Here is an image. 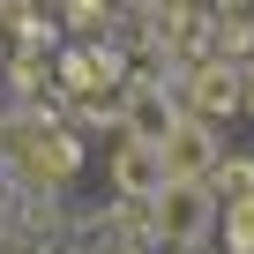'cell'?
I'll return each mask as SVG.
<instances>
[{
    "label": "cell",
    "mask_w": 254,
    "mask_h": 254,
    "mask_svg": "<svg viewBox=\"0 0 254 254\" xmlns=\"http://www.w3.org/2000/svg\"><path fill=\"white\" fill-rule=\"evenodd\" d=\"M239 97H247V67H232V60H194V67H187V90H180V112L202 120V127H224V120L239 112Z\"/></svg>",
    "instance_id": "cell-2"
},
{
    "label": "cell",
    "mask_w": 254,
    "mask_h": 254,
    "mask_svg": "<svg viewBox=\"0 0 254 254\" xmlns=\"http://www.w3.org/2000/svg\"><path fill=\"white\" fill-rule=\"evenodd\" d=\"M239 112L254 120V60H247V97H239Z\"/></svg>",
    "instance_id": "cell-9"
},
{
    "label": "cell",
    "mask_w": 254,
    "mask_h": 254,
    "mask_svg": "<svg viewBox=\"0 0 254 254\" xmlns=\"http://www.w3.org/2000/svg\"><path fill=\"white\" fill-rule=\"evenodd\" d=\"M8 150L23 157V180H30V187H60V180L82 165V142L67 135V127H15Z\"/></svg>",
    "instance_id": "cell-3"
},
{
    "label": "cell",
    "mask_w": 254,
    "mask_h": 254,
    "mask_svg": "<svg viewBox=\"0 0 254 254\" xmlns=\"http://www.w3.org/2000/svg\"><path fill=\"white\" fill-rule=\"evenodd\" d=\"M209 224H217V194H209V180H165V187H157V202H150V232H157L172 254L202 247Z\"/></svg>",
    "instance_id": "cell-1"
},
{
    "label": "cell",
    "mask_w": 254,
    "mask_h": 254,
    "mask_svg": "<svg viewBox=\"0 0 254 254\" xmlns=\"http://www.w3.org/2000/svg\"><path fill=\"white\" fill-rule=\"evenodd\" d=\"M112 187H120L127 202H157V187H165L157 142H120V150H112Z\"/></svg>",
    "instance_id": "cell-6"
},
{
    "label": "cell",
    "mask_w": 254,
    "mask_h": 254,
    "mask_svg": "<svg viewBox=\"0 0 254 254\" xmlns=\"http://www.w3.org/2000/svg\"><path fill=\"white\" fill-rule=\"evenodd\" d=\"M157 157H165V180H209L224 150H217V127H202V120L180 112V127L157 142Z\"/></svg>",
    "instance_id": "cell-5"
},
{
    "label": "cell",
    "mask_w": 254,
    "mask_h": 254,
    "mask_svg": "<svg viewBox=\"0 0 254 254\" xmlns=\"http://www.w3.org/2000/svg\"><path fill=\"white\" fill-rule=\"evenodd\" d=\"M224 209V254H254V202H217Z\"/></svg>",
    "instance_id": "cell-8"
},
{
    "label": "cell",
    "mask_w": 254,
    "mask_h": 254,
    "mask_svg": "<svg viewBox=\"0 0 254 254\" xmlns=\"http://www.w3.org/2000/svg\"><path fill=\"white\" fill-rule=\"evenodd\" d=\"M120 127H127V142H165L180 127V97H165L157 75H135L127 82V105H120Z\"/></svg>",
    "instance_id": "cell-4"
},
{
    "label": "cell",
    "mask_w": 254,
    "mask_h": 254,
    "mask_svg": "<svg viewBox=\"0 0 254 254\" xmlns=\"http://www.w3.org/2000/svg\"><path fill=\"white\" fill-rule=\"evenodd\" d=\"M209 194H217V202H254V157H217Z\"/></svg>",
    "instance_id": "cell-7"
}]
</instances>
